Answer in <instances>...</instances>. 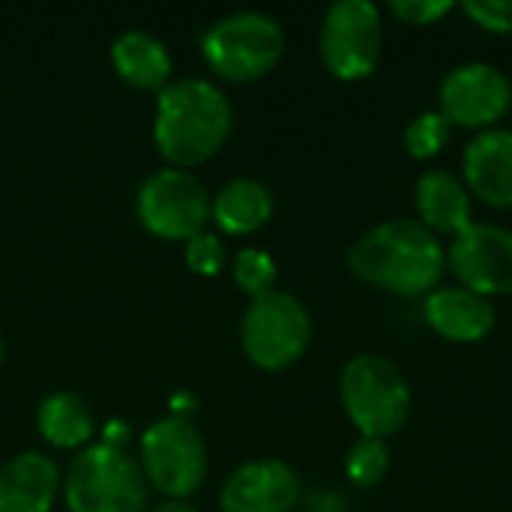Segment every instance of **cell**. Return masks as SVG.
I'll list each match as a JSON object with an SVG mask.
<instances>
[{
	"label": "cell",
	"mask_w": 512,
	"mask_h": 512,
	"mask_svg": "<svg viewBox=\"0 0 512 512\" xmlns=\"http://www.w3.org/2000/svg\"><path fill=\"white\" fill-rule=\"evenodd\" d=\"M348 270L372 288L420 297L441 285L447 252L420 219H387L351 246Z\"/></svg>",
	"instance_id": "cell-1"
},
{
	"label": "cell",
	"mask_w": 512,
	"mask_h": 512,
	"mask_svg": "<svg viewBox=\"0 0 512 512\" xmlns=\"http://www.w3.org/2000/svg\"><path fill=\"white\" fill-rule=\"evenodd\" d=\"M231 120V105L216 84L186 78L159 90L153 138L171 165L189 168L207 162L225 144Z\"/></svg>",
	"instance_id": "cell-2"
},
{
	"label": "cell",
	"mask_w": 512,
	"mask_h": 512,
	"mask_svg": "<svg viewBox=\"0 0 512 512\" xmlns=\"http://www.w3.org/2000/svg\"><path fill=\"white\" fill-rule=\"evenodd\" d=\"M345 414L360 438H393L411 417V387L405 375L381 354H357L339 378Z\"/></svg>",
	"instance_id": "cell-3"
},
{
	"label": "cell",
	"mask_w": 512,
	"mask_h": 512,
	"mask_svg": "<svg viewBox=\"0 0 512 512\" xmlns=\"http://www.w3.org/2000/svg\"><path fill=\"white\" fill-rule=\"evenodd\" d=\"M66 504L69 512H144V468L120 447H87L69 465Z\"/></svg>",
	"instance_id": "cell-4"
},
{
	"label": "cell",
	"mask_w": 512,
	"mask_h": 512,
	"mask_svg": "<svg viewBox=\"0 0 512 512\" xmlns=\"http://www.w3.org/2000/svg\"><path fill=\"white\" fill-rule=\"evenodd\" d=\"M285 54V30L273 15L234 12L204 33L207 63L228 81H255Z\"/></svg>",
	"instance_id": "cell-5"
},
{
	"label": "cell",
	"mask_w": 512,
	"mask_h": 512,
	"mask_svg": "<svg viewBox=\"0 0 512 512\" xmlns=\"http://www.w3.org/2000/svg\"><path fill=\"white\" fill-rule=\"evenodd\" d=\"M240 342L255 366L279 372L306 354L312 342V318L297 297L270 291L249 303L240 324Z\"/></svg>",
	"instance_id": "cell-6"
},
{
	"label": "cell",
	"mask_w": 512,
	"mask_h": 512,
	"mask_svg": "<svg viewBox=\"0 0 512 512\" xmlns=\"http://www.w3.org/2000/svg\"><path fill=\"white\" fill-rule=\"evenodd\" d=\"M144 477L168 498L180 501L201 489L207 474V447L186 417H165L144 432Z\"/></svg>",
	"instance_id": "cell-7"
},
{
	"label": "cell",
	"mask_w": 512,
	"mask_h": 512,
	"mask_svg": "<svg viewBox=\"0 0 512 512\" xmlns=\"http://www.w3.org/2000/svg\"><path fill=\"white\" fill-rule=\"evenodd\" d=\"M321 60L342 81L369 78L381 60V12L372 0H336L321 24Z\"/></svg>",
	"instance_id": "cell-8"
},
{
	"label": "cell",
	"mask_w": 512,
	"mask_h": 512,
	"mask_svg": "<svg viewBox=\"0 0 512 512\" xmlns=\"http://www.w3.org/2000/svg\"><path fill=\"white\" fill-rule=\"evenodd\" d=\"M210 195L198 177L183 168H165L138 189V216L162 240H192L210 219Z\"/></svg>",
	"instance_id": "cell-9"
},
{
	"label": "cell",
	"mask_w": 512,
	"mask_h": 512,
	"mask_svg": "<svg viewBox=\"0 0 512 512\" xmlns=\"http://www.w3.org/2000/svg\"><path fill=\"white\" fill-rule=\"evenodd\" d=\"M512 84L507 72L492 63L474 60L447 72L438 90V111L450 126L465 129H495V123L510 111Z\"/></svg>",
	"instance_id": "cell-10"
},
{
	"label": "cell",
	"mask_w": 512,
	"mask_h": 512,
	"mask_svg": "<svg viewBox=\"0 0 512 512\" xmlns=\"http://www.w3.org/2000/svg\"><path fill=\"white\" fill-rule=\"evenodd\" d=\"M447 267L462 288L486 300L512 294V231L492 222H471L453 237Z\"/></svg>",
	"instance_id": "cell-11"
},
{
	"label": "cell",
	"mask_w": 512,
	"mask_h": 512,
	"mask_svg": "<svg viewBox=\"0 0 512 512\" xmlns=\"http://www.w3.org/2000/svg\"><path fill=\"white\" fill-rule=\"evenodd\" d=\"M297 501L300 480L276 459L246 462L222 486V512H291Z\"/></svg>",
	"instance_id": "cell-12"
},
{
	"label": "cell",
	"mask_w": 512,
	"mask_h": 512,
	"mask_svg": "<svg viewBox=\"0 0 512 512\" xmlns=\"http://www.w3.org/2000/svg\"><path fill=\"white\" fill-rule=\"evenodd\" d=\"M465 186L480 201L512 207V129H486L462 153Z\"/></svg>",
	"instance_id": "cell-13"
},
{
	"label": "cell",
	"mask_w": 512,
	"mask_h": 512,
	"mask_svg": "<svg viewBox=\"0 0 512 512\" xmlns=\"http://www.w3.org/2000/svg\"><path fill=\"white\" fill-rule=\"evenodd\" d=\"M423 318L438 336L450 342H462V345L483 342L495 327L492 303L462 285H453V288L444 285L426 294Z\"/></svg>",
	"instance_id": "cell-14"
},
{
	"label": "cell",
	"mask_w": 512,
	"mask_h": 512,
	"mask_svg": "<svg viewBox=\"0 0 512 512\" xmlns=\"http://www.w3.org/2000/svg\"><path fill=\"white\" fill-rule=\"evenodd\" d=\"M414 201H417V213L420 222L438 237V234H462L474 219H471V192L468 186L441 168L426 171L417 180L414 189Z\"/></svg>",
	"instance_id": "cell-15"
},
{
	"label": "cell",
	"mask_w": 512,
	"mask_h": 512,
	"mask_svg": "<svg viewBox=\"0 0 512 512\" xmlns=\"http://www.w3.org/2000/svg\"><path fill=\"white\" fill-rule=\"evenodd\" d=\"M60 477L48 456L21 453L0 471V512H48Z\"/></svg>",
	"instance_id": "cell-16"
},
{
	"label": "cell",
	"mask_w": 512,
	"mask_h": 512,
	"mask_svg": "<svg viewBox=\"0 0 512 512\" xmlns=\"http://www.w3.org/2000/svg\"><path fill=\"white\" fill-rule=\"evenodd\" d=\"M111 60H114L117 75L138 90L168 87L171 57H168L165 45L159 39H153L150 33H141V30L123 33L111 45Z\"/></svg>",
	"instance_id": "cell-17"
},
{
	"label": "cell",
	"mask_w": 512,
	"mask_h": 512,
	"mask_svg": "<svg viewBox=\"0 0 512 512\" xmlns=\"http://www.w3.org/2000/svg\"><path fill=\"white\" fill-rule=\"evenodd\" d=\"M210 216L225 234H252L273 216V195L264 183L240 177L219 189Z\"/></svg>",
	"instance_id": "cell-18"
},
{
	"label": "cell",
	"mask_w": 512,
	"mask_h": 512,
	"mask_svg": "<svg viewBox=\"0 0 512 512\" xmlns=\"http://www.w3.org/2000/svg\"><path fill=\"white\" fill-rule=\"evenodd\" d=\"M39 432L60 450L81 447L93 435V414L75 393H54L39 408Z\"/></svg>",
	"instance_id": "cell-19"
},
{
	"label": "cell",
	"mask_w": 512,
	"mask_h": 512,
	"mask_svg": "<svg viewBox=\"0 0 512 512\" xmlns=\"http://www.w3.org/2000/svg\"><path fill=\"white\" fill-rule=\"evenodd\" d=\"M345 471H348V480L360 489H372L378 486L387 471H390V450H387V441L381 438H360L354 441V447L348 450V459H345Z\"/></svg>",
	"instance_id": "cell-20"
},
{
	"label": "cell",
	"mask_w": 512,
	"mask_h": 512,
	"mask_svg": "<svg viewBox=\"0 0 512 512\" xmlns=\"http://www.w3.org/2000/svg\"><path fill=\"white\" fill-rule=\"evenodd\" d=\"M450 132H453V126L447 123V117L441 111H423V114H417L405 126L402 144H405L408 156H414V159H432V156H438L447 147Z\"/></svg>",
	"instance_id": "cell-21"
},
{
	"label": "cell",
	"mask_w": 512,
	"mask_h": 512,
	"mask_svg": "<svg viewBox=\"0 0 512 512\" xmlns=\"http://www.w3.org/2000/svg\"><path fill=\"white\" fill-rule=\"evenodd\" d=\"M234 279L246 294H252V300L270 294L276 285V261L261 249H243L234 258Z\"/></svg>",
	"instance_id": "cell-22"
},
{
	"label": "cell",
	"mask_w": 512,
	"mask_h": 512,
	"mask_svg": "<svg viewBox=\"0 0 512 512\" xmlns=\"http://www.w3.org/2000/svg\"><path fill=\"white\" fill-rule=\"evenodd\" d=\"M222 261H225V249L219 243L216 234H195L192 240H186V264L201 273V276H216L222 270Z\"/></svg>",
	"instance_id": "cell-23"
},
{
	"label": "cell",
	"mask_w": 512,
	"mask_h": 512,
	"mask_svg": "<svg viewBox=\"0 0 512 512\" xmlns=\"http://www.w3.org/2000/svg\"><path fill=\"white\" fill-rule=\"evenodd\" d=\"M462 12L489 33H512V0H468Z\"/></svg>",
	"instance_id": "cell-24"
},
{
	"label": "cell",
	"mask_w": 512,
	"mask_h": 512,
	"mask_svg": "<svg viewBox=\"0 0 512 512\" xmlns=\"http://www.w3.org/2000/svg\"><path fill=\"white\" fill-rule=\"evenodd\" d=\"M450 9H453L450 0H393V3H390V12H393L399 21L414 24V27L435 24V21L444 18Z\"/></svg>",
	"instance_id": "cell-25"
},
{
	"label": "cell",
	"mask_w": 512,
	"mask_h": 512,
	"mask_svg": "<svg viewBox=\"0 0 512 512\" xmlns=\"http://www.w3.org/2000/svg\"><path fill=\"white\" fill-rule=\"evenodd\" d=\"M126 432H129V429H126L123 423H111V426H108V435H105V441H102V444L120 447V444L126 441Z\"/></svg>",
	"instance_id": "cell-26"
},
{
	"label": "cell",
	"mask_w": 512,
	"mask_h": 512,
	"mask_svg": "<svg viewBox=\"0 0 512 512\" xmlns=\"http://www.w3.org/2000/svg\"><path fill=\"white\" fill-rule=\"evenodd\" d=\"M156 512H198L195 507H189V504H183V501H171V504H162Z\"/></svg>",
	"instance_id": "cell-27"
},
{
	"label": "cell",
	"mask_w": 512,
	"mask_h": 512,
	"mask_svg": "<svg viewBox=\"0 0 512 512\" xmlns=\"http://www.w3.org/2000/svg\"><path fill=\"white\" fill-rule=\"evenodd\" d=\"M0 360H3V339H0Z\"/></svg>",
	"instance_id": "cell-28"
}]
</instances>
